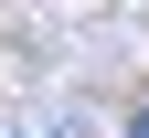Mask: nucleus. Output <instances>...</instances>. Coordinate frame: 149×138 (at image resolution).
<instances>
[{"label":"nucleus","instance_id":"obj_1","mask_svg":"<svg viewBox=\"0 0 149 138\" xmlns=\"http://www.w3.org/2000/svg\"><path fill=\"white\" fill-rule=\"evenodd\" d=\"M128 138H149V106H139V128H128Z\"/></svg>","mask_w":149,"mask_h":138}]
</instances>
